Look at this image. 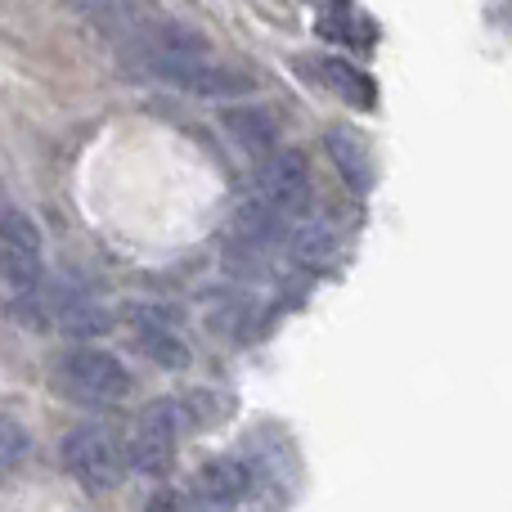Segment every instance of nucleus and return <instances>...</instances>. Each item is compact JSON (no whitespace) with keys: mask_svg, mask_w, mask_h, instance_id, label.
Returning <instances> with one entry per match:
<instances>
[{"mask_svg":"<svg viewBox=\"0 0 512 512\" xmlns=\"http://www.w3.org/2000/svg\"><path fill=\"white\" fill-rule=\"evenodd\" d=\"M54 378L81 405H117V400L131 396V373L122 369L113 351L104 346H72L59 364H54Z\"/></svg>","mask_w":512,"mask_h":512,"instance_id":"3","label":"nucleus"},{"mask_svg":"<svg viewBox=\"0 0 512 512\" xmlns=\"http://www.w3.org/2000/svg\"><path fill=\"white\" fill-rule=\"evenodd\" d=\"M225 126H230V135L243 149L274 153V122L265 113H256V108H234V113H225Z\"/></svg>","mask_w":512,"mask_h":512,"instance_id":"12","label":"nucleus"},{"mask_svg":"<svg viewBox=\"0 0 512 512\" xmlns=\"http://www.w3.org/2000/svg\"><path fill=\"white\" fill-rule=\"evenodd\" d=\"M283 216L288 212H279L270 198H252L234 212V239L248 243V248H270L283 239Z\"/></svg>","mask_w":512,"mask_h":512,"instance_id":"10","label":"nucleus"},{"mask_svg":"<svg viewBox=\"0 0 512 512\" xmlns=\"http://www.w3.org/2000/svg\"><path fill=\"white\" fill-rule=\"evenodd\" d=\"M41 274H45V261H41V230H36V221L27 212H0V279L18 297H32Z\"/></svg>","mask_w":512,"mask_h":512,"instance_id":"5","label":"nucleus"},{"mask_svg":"<svg viewBox=\"0 0 512 512\" xmlns=\"http://www.w3.org/2000/svg\"><path fill=\"white\" fill-rule=\"evenodd\" d=\"M319 72H324L328 86H333L342 99H351V104H360V108H369V104H373V81L364 77V72H355L351 63H342V59H324V63H319Z\"/></svg>","mask_w":512,"mask_h":512,"instance_id":"13","label":"nucleus"},{"mask_svg":"<svg viewBox=\"0 0 512 512\" xmlns=\"http://www.w3.org/2000/svg\"><path fill=\"white\" fill-rule=\"evenodd\" d=\"M122 54L135 72L162 81L171 90L203 99H234L248 95L252 81L225 59H216L207 36H198L185 23H162V18H144L131 32H122Z\"/></svg>","mask_w":512,"mask_h":512,"instance_id":"1","label":"nucleus"},{"mask_svg":"<svg viewBox=\"0 0 512 512\" xmlns=\"http://www.w3.org/2000/svg\"><path fill=\"white\" fill-rule=\"evenodd\" d=\"M324 149H328V158H333V167L342 171L346 189H355V194H369V189H373L369 144H364L355 131H346V126H333V131L324 135Z\"/></svg>","mask_w":512,"mask_h":512,"instance_id":"9","label":"nucleus"},{"mask_svg":"<svg viewBox=\"0 0 512 512\" xmlns=\"http://www.w3.org/2000/svg\"><path fill=\"white\" fill-rule=\"evenodd\" d=\"M72 5L81 9V14L90 18V23L108 27V32H131L135 23H144V0H72Z\"/></svg>","mask_w":512,"mask_h":512,"instance_id":"11","label":"nucleus"},{"mask_svg":"<svg viewBox=\"0 0 512 512\" xmlns=\"http://www.w3.org/2000/svg\"><path fill=\"white\" fill-rule=\"evenodd\" d=\"M59 463L68 468V477L77 481L81 490H90V495H108V490L122 486L131 454L122 450V441L113 436V427L77 423V427H68V432H63Z\"/></svg>","mask_w":512,"mask_h":512,"instance_id":"2","label":"nucleus"},{"mask_svg":"<svg viewBox=\"0 0 512 512\" xmlns=\"http://www.w3.org/2000/svg\"><path fill=\"white\" fill-rule=\"evenodd\" d=\"M27 450H32V436H27V427L18 423L14 414H0V468H14V463H23Z\"/></svg>","mask_w":512,"mask_h":512,"instance_id":"15","label":"nucleus"},{"mask_svg":"<svg viewBox=\"0 0 512 512\" xmlns=\"http://www.w3.org/2000/svg\"><path fill=\"white\" fill-rule=\"evenodd\" d=\"M131 319V333H135V346L149 355L158 369H189V342L180 333L176 315L167 306H153V301H140V306L126 310Z\"/></svg>","mask_w":512,"mask_h":512,"instance_id":"6","label":"nucleus"},{"mask_svg":"<svg viewBox=\"0 0 512 512\" xmlns=\"http://www.w3.org/2000/svg\"><path fill=\"white\" fill-rule=\"evenodd\" d=\"M176 450H180V405L176 400H149L140 423H135L131 445H126L131 468L140 472V477L162 481L176 468Z\"/></svg>","mask_w":512,"mask_h":512,"instance_id":"4","label":"nucleus"},{"mask_svg":"<svg viewBox=\"0 0 512 512\" xmlns=\"http://www.w3.org/2000/svg\"><path fill=\"white\" fill-rule=\"evenodd\" d=\"M261 198H270L279 212H297L310 203V162L297 149L265 153L261 167Z\"/></svg>","mask_w":512,"mask_h":512,"instance_id":"7","label":"nucleus"},{"mask_svg":"<svg viewBox=\"0 0 512 512\" xmlns=\"http://www.w3.org/2000/svg\"><path fill=\"white\" fill-rule=\"evenodd\" d=\"M288 243H292V256H297L301 265H324L328 256L337 252V239H333V230H328V225H319V221H310V225H297Z\"/></svg>","mask_w":512,"mask_h":512,"instance_id":"14","label":"nucleus"},{"mask_svg":"<svg viewBox=\"0 0 512 512\" xmlns=\"http://www.w3.org/2000/svg\"><path fill=\"white\" fill-rule=\"evenodd\" d=\"M194 495L212 508H239L243 499H252V468L243 459H212L198 468Z\"/></svg>","mask_w":512,"mask_h":512,"instance_id":"8","label":"nucleus"}]
</instances>
